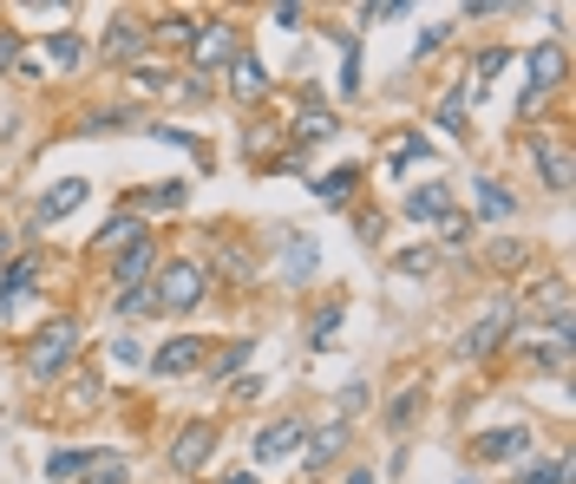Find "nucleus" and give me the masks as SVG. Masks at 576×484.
<instances>
[{
    "label": "nucleus",
    "instance_id": "obj_1",
    "mask_svg": "<svg viewBox=\"0 0 576 484\" xmlns=\"http://www.w3.org/2000/svg\"><path fill=\"white\" fill-rule=\"evenodd\" d=\"M204 295H210L204 262H191V256L157 262V276H151V308H157V315H197V308H204Z\"/></svg>",
    "mask_w": 576,
    "mask_h": 484
},
{
    "label": "nucleus",
    "instance_id": "obj_2",
    "mask_svg": "<svg viewBox=\"0 0 576 484\" xmlns=\"http://www.w3.org/2000/svg\"><path fill=\"white\" fill-rule=\"evenodd\" d=\"M72 360H79V328H72V321H53V328H40V334L27 341V373H33V380H60Z\"/></svg>",
    "mask_w": 576,
    "mask_h": 484
},
{
    "label": "nucleus",
    "instance_id": "obj_3",
    "mask_svg": "<svg viewBox=\"0 0 576 484\" xmlns=\"http://www.w3.org/2000/svg\"><path fill=\"white\" fill-rule=\"evenodd\" d=\"M531 164H537V177H544V190H570V138H564V125H544V132H531Z\"/></svg>",
    "mask_w": 576,
    "mask_h": 484
},
{
    "label": "nucleus",
    "instance_id": "obj_4",
    "mask_svg": "<svg viewBox=\"0 0 576 484\" xmlns=\"http://www.w3.org/2000/svg\"><path fill=\"white\" fill-rule=\"evenodd\" d=\"M236 53H243L236 20H197V33H191V66H197V72H216V66H229Z\"/></svg>",
    "mask_w": 576,
    "mask_h": 484
},
{
    "label": "nucleus",
    "instance_id": "obj_5",
    "mask_svg": "<svg viewBox=\"0 0 576 484\" xmlns=\"http://www.w3.org/2000/svg\"><path fill=\"white\" fill-rule=\"evenodd\" d=\"M511 321H517V315H511V301H492V308H485V315L459 334V353H465V360H492V353L504 347V334H511Z\"/></svg>",
    "mask_w": 576,
    "mask_h": 484
},
{
    "label": "nucleus",
    "instance_id": "obj_6",
    "mask_svg": "<svg viewBox=\"0 0 576 484\" xmlns=\"http://www.w3.org/2000/svg\"><path fill=\"white\" fill-rule=\"evenodd\" d=\"M204 360H210V341H204V334H171V341L151 353V373H157V380H184V373H197Z\"/></svg>",
    "mask_w": 576,
    "mask_h": 484
},
{
    "label": "nucleus",
    "instance_id": "obj_7",
    "mask_svg": "<svg viewBox=\"0 0 576 484\" xmlns=\"http://www.w3.org/2000/svg\"><path fill=\"white\" fill-rule=\"evenodd\" d=\"M210 452H216V425H210V419H191V425L177 432V445H171V472L191 478V472L210 465Z\"/></svg>",
    "mask_w": 576,
    "mask_h": 484
},
{
    "label": "nucleus",
    "instance_id": "obj_8",
    "mask_svg": "<svg viewBox=\"0 0 576 484\" xmlns=\"http://www.w3.org/2000/svg\"><path fill=\"white\" fill-rule=\"evenodd\" d=\"M105 60H119V66H138V53L151 47V27H144L138 13H112V27H105Z\"/></svg>",
    "mask_w": 576,
    "mask_h": 484
},
{
    "label": "nucleus",
    "instance_id": "obj_9",
    "mask_svg": "<svg viewBox=\"0 0 576 484\" xmlns=\"http://www.w3.org/2000/svg\"><path fill=\"white\" fill-rule=\"evenodd\" d=\"M301 439H308V425H301V419L288 413V419H276V425H263L249 452H256V465H282V459L295 452V445H301Z\"/></svg>",
    "mask_w": 576,
    "mask_h": 484
},
{
    "label": "nucleus",
    "instance_id": "obj_10",
    "mask_svg": "<svg viewBox=\"0 0 576 484\" xmlns=\"http://www.w3.org/2000/svg\"><path fill=\"white\" fill-rule=\"evenodd\" d=\"M524 66H531V92H544V99H551V92L564 85L570 60H564V47H557V40H544V47H531V60H524Z\"/></svg>",
    "mask_w": 576,
    "mask_h": 484
},
{
    "label": "nucleus",
    "instance_id": "obj_11",
    "mask_svg": "<svg viewBox=\"0 0 576 484\" xmlns=\"http://www.w3.org/2000/svg\"><path fill=\"white\" fill-rule=\"evenodd\" d=\"M472 445H479V459L504 465V459H524V452H531L537 439H531V425H498V432H479Z\"/></svg>",
    "mask_w": 576,
    "mask_h": 484
},
{
    "label": "nucleus",
    "instance_id": "obj_12",
    "mask_svg": "<svg viewBox=\"0 0 576 484\" xmlns=\"http://www.w3.org/2000/svg\"><path fill=\"white\" fill-rule=\"evenodd\" d=\"M33 281H40V256H13V262L0 269V315H13V308L33 295Z\"/></svg>",
    "mask_w": 576,
    "mask_h": 484
},
{
    "label": "nucleus",
    "instance_id": "obj_13",
    "mask_svg": "<svg viewBox=\"0 0 576 484\" xmlns=\"http://www.w3.org/2000/svg\"><path fill=\"white\" fill-rule=\"evenodd\" d=\"M229 92H236L243 105H263V99H269V72H263L256 53H236V60H229Z\"/></svg>",
    "mask_w": 576,
    "mask_h": 484
},
{
    "label": "nucleus",
    "instance_id": "obj_14",
    "mask_svg": "<svg viewBox=\"0 0 576 484\" xmlns=\"http://www.w3.org/2000/svg\"><path fill=\"white\" fill-rule=\"evenodd\" d=\"M301 445H308V452H301V472H321V465H335V459H341L348 425H341V419H328V425H321V432H308Z\"/></svg>",
    "mask_w": 576,
    "mask_h": 484
},
{
    "label": "nucleus",
    "instance_id": "obj_15",
    "mask_svg": "<svg viewBox=\"0 0 576 484\" xmlns=\"http://www.w3.org/2000/svg\"><path fill=\"white\" fill-rule=\"evenodd\" d=\"M151 269H157V243H151V236H144V243H132V249L112 262L119 288H151Z\"/></svg>",
    "mask_w": 576,
    "mask_h": 484
},
{
    "label": "nucleus",
    "instance_id": "obj_16",
    "mask_svg": "<svg viewBox=\"0 0 576 484\" xmlns=\"http://www.w3.org/2000/svg\"><path fill=\"white\" fill-rule=\"evenodd\" d=\"M79 204H85V177H60V184L40 197V229H47V223H66Z\"/></svg>",
    "mask_w": 576,
    "mask_h": 484
},
{
    "label": "nucleus",
    "instance_id": "obj_17",
    "mask_svg": "<svg viewBox=\"0 0 576 484\" xmlns=\"http://www.w3.org/2000/svg\"><path fill=\"white\" fill-rule=\"evenodd\" d=\"M407 216H413V223H445V216H452V190H445V184H413V190H407Z\"/></svg>",
    "mask_w": 576,
    "mask_h": 484
},
{
    "label": "nucleus",
    "instance_id": "obj_18",
    "mask_svg": "<svg viewBox=\"0 0 576 484\" xmlns=\"http://www.w3.org/2000/svg\"><path fill=\"white\" fill-rule=\"evenodd\" d=\"M132 243H144V223L132 209H119V216H105V229H99V256H125Z\"/></svg>",
    "mask_w": 576,
    "mask_h": 484
},
{
    "label": "nucleus",
    "instance_id": "obj_19",
    "mask_svg": "<svg viewBox=\"0 0 576 484\" xmlns=\"http://www.w3.org/2000/svg\"><path fill=\"white\" fill-rule=\"evenodd\" d=\"M537 308L551 315V328H557V334H570V281H564V276H551L544 288H537Z\"/></svg>",
    "mask_w": 576,
    "mask_h": 484
},
{
    "label": "nucleus",
    "instance_id": "obj_20",
    "mask_svg": "<svg viewBox=\"0 0 576 484\" xmlns=\"http://www.w3.org/2000/svg\"><path fill=\"white\" fill-rule=\"evenodd\" d=\"M354 184H360V164H341V171H328V177H315L308 190H315L321 204H348V197H354Z\"/></svg>",
    "mask_w": 576,
    "mask_h": 484
},
{
    "label": "nucleus",
    "instance_id": "obj_21",
    "mask_svg": "<svg viewBox=\"0 0 576 484\" xmlns=\"http://www.w3.org/2000/svg\"><path fill=\"white\" fill-rule=\"evenodd\" d=\"M341 132V119L328 112V105H308L301 119H295V144H321V138H335Z\"/></svg>",
    "mask_w": 576,
    "mask_h": 484
},
{
    "label": "nucleus",
    "instance_id": "obj_22",
    "mask_svg": "<svg viewBox=\"0 0 576 484\" xmlns=\"http://www.w3.org/2000/svg\"><path fill=\"white\" fill-rule=\"evenodd\" d=\"M249 353H256V341H229L223 353H210V360H204V373H210V380H236V373L249 367Z\"/></svg>",
    "mask_w": 576,
    "mask_h": 484
},
{
    "label": "nucleus",
    "instance_id": "obj_23",
    "mask_svg": "<svg viewBox=\"0 0 576 484\" xmlns=\"http://www.w3.org/2000/svg\"><path fill=\"white\" fill-rule=\"evenodd\" d=\"M47 60H53V66H60V72H79V60H85V40H79V33H66V27H60V33H53V40H47Z\"/></svg>",
    "mask_w": 576,
    "mask_h": 484
},
{
    "label": "nucleus",
    "instance_id": "obj_24",
    "mask_svg": "<svg viewBox=\"0 0 576 484\" xmlns=\"http://www.w3.org/2000/svg\"><path fill=\"white\" fill-rule=\"evenodd\" d=\"M511 209H517V197L504 190L498 177H479V216H492V223H498V216H511Z\"/></svg>",
    "mask_w": 576,
    "mask_h": 484
},
{
    "label": "nucleus",
    "instance_id": "obj_25",
    "mask_svg": "<svg viewBox=\"0 0 576 484\" xmlns=\"http://www.w3.org/2000/svg\"><path fill=\"white\" fill-rule=\"evenodd\" d=\"M85 465H92V452H85V445H72V452H53V459H47V478H53V484L85 478Z\"/></svg>",
    "mask_w": 576,
    "mask_h": 484
},
{
    "label": "nucleus",
    "instance_id": "obj_26",
    "mask_svg": "<svg viewBox=\"0 0 576 484\" xmlns=\"http://www.w3.org/2000/svg\"><path fill=\"white\" fill-rule=\"evenodd\" d=\"M125 452H92V465H85V484H125Z\"/></svg>",
    "mask_w": 576,
    "mask_h": 484
},
{
    "label": "nucleus",
    "instance_id": "obj_27",
    "mask_svg": "<svg viewBox=\"0 0 576 484\" xmlns=\"http://www.w3.org/2000/svg\"><path fill=\"white\" fill-rule=\"evenodd\" d=\"M439 132L472 138V132H465V85H452V92H445V105H439Z\"/></svg>",
    "mask_w": 576,
    "mask_h": 484
},
{
    "label": "nucleus",
    "instance_id": "obj_28",
    "mask_svg": "<svg viewBox=\"0 0 576 484\" xmlns=\"http://www.w3.org/2000/svg\"><path fill=\"white\" fill-rule=\"evenodd\" d=\"M191 33H197L191 13H157V27H151V40H191Z\"/></svg>",
    "mask_w": 576,
    "mask_h": 484
},
{
    "label": "nucleus",
    "instance_id": "obj_29",
    "mask_svg": "<svg viewBox=\"0 0 576 484\" xmlns=\"http://www.w3.org/2000/svg\"><path fill=\"white\" fill-rule=\"evenodd\" d=\"M184 197H191V190H184V184H177V177H164V184H157V190H144L138 204H144V209H177V204H184Z\"/></svg>",
    "mask_w": 576,
    "mask_h": 484
},
{
    "label": "nucleus",
    "instance_id": "obj_30",
    "mask_svg": "<svg viewBox=\"0 0 576 484\" xmlns=\"http://www.w3.org/2000/svg\"><path fill=\"white\" fill-rule=\"evenodd\" d=\"M413 413H420V387H407V393H393V406H387V425L400 432V425H413Z\"/></svg>",
    "mask_w": 576,
    "mask_h": 484
},
{
    "label": "nucleus",
    "instance_id": "obj_31",
    "mask_svg": "<svg viewBox=\"0 0 576 484\" xmlns=\"http://www.w3.org/2000/svg\"><path fill=\"white\" fill-rule=\"evenodd\" d=\"M564 478H570V465H564V459H544V465H531L517 484H564Z\"/></svg>",
    "mask_w": 576,
    "mask_h": 484
},
{
    "label": "nucleus",
    "instance_id": "obj_32",
    "mask_svg": "<svg viewBox=\"0 0 576 484\" xmlns=\"http://www.w3.org/2000/svg\"><path fill=\"white\" fill-rule=\"evenodd\" d=\"M504 66H511V53H504V47H492V53H485V60L472 66V79H479V92H485V79H492V72H504Z\"/></svg>",
    "mask_w": 576,
    "mask_h": 484
},
{
    "label": "nucleus",
    "instance_id": "obj_33",
    "mask_svg": "<svg viewBox=\"0 0 576 484\" xmlns=\"http://www.w3.org/2000/svg\"><path fill=\"white\" fill-rule=\"evenodd\" d=\"M400 276H432V249H400Z\"/></svg>",
    "mask_w": 576,
    "mask_h": 484
},
{
    "label": "nucleus",
    "instance_id": "obj_34",
    "mask_svg": "<svg viewBox=\"0 0 576 484\" xmlns=\"http://www.w3.org/2000/svg\"><path fill=\"white\" fill-rule=\"evenodd\" d=\"M413 157H432V144H426V138H407L400 151H393V171H407Z\"/></svg>",
    "mask_w": 576,
    "mask_h": 484
},
{
    "label": "nucleus",
    "instance_id": "obj_35",
    "mask_svg": "<svg viewBox=\"0 0 576 484\" xmlns=\"http://www.w3.org/2000/svg\"><path fill=\"white\" fill-rule=\"evenodd\" d=\"M407 13V0H380V7H360V20L373 27V20H400Z\"/></svg>",
    "mask_w": 576,
    "mask_h": 484
},
{
    "label": "nucleus",
    "instance_id": "obj_36",
    "mask_svg": "<svg viewBox=\"0 0 576 484\" xmlns=\"http://www.w3.org/2000/svg\"><path fill=\"white\" fill-rule=\"evenodd\" d=\"M335 328H341V308H328V315H315V328H308V334H315V347L328 341V334H335Z\"/></svg>",
    "mask_w": 576,
    "mask_h": 484
},
{
    "label": "nucleus",
    "instance_id": "obj_37",
    "mask_svg": "<svg viewBox=\"0 0 576 484\" xmlns=\"http://www.w3.org/2000/svg\"><path fill=\"white\" fill-rule=\"evenodd\" d=\"M439 47H445V27H426L420 47H413V60H426V53H439Z\"/></svg>",
    "mask_w": 576,
    "mask_h": 484
},
{
    "label": "nucleus",
    "instance_id": "obj_38",
    "mask_svg": "<svg viewBox=\"0 0 576 484\" xmlns=\"http://www.w3.org/2000/svg\"><path fill=\"white\" fill-rule=\"evenodd\" d=\"M229 400H263V380H256V373H236V393H229Z\"/></svg>",
    "mask_w": 576,
    "mask_h": 484
},
{
    "label": "nucleus",
    "instance_id": "obj_39",
    "mask_svg": "<svg viewBox=\"0 0 576 484\" xmlns=\"http://www.w3.org/2000/svg\"><path fill=\"white\" fill-rule=\"evenodd\" d=\"M138 85L144 92H164V85H171V66L157 72V66H138Z\"/></svg>",
    "mask_w": 576,
    "mask_h": 484
},
{
    "label": "nucleus",
    "instance_id": "obj_40",
    "mask_svg": "<svg viewBox=\"0 0 576 484\" xmlns=\"http://www.w3.org/2000/svg\"><path fill=\"white\" fill-rule=\"evenodd\" d=\"M445 243H472V223L465 216H445Z\"/></svg>",
    "mask_w": 576,
    "mask_h": 484
},
{
    "label": "nucleus",
    "instance_id": "obj_41",
    "mask_svg": "<svg viewBox=\"0 0 576 484\" xmlns=\"http://www.w3.org/2000/svg\"><path fill=\"white\" fill-rule=\"evenodd\" d=\"M13 47H20V40H13V27H0V66H13Z\"/></svg>",
    "mask_w": 576,
    "mask_h": 484
},
{
    "label": "nucleus",
    "instance_id": "obj_42",
    "mask_svg": "<svg viewBox=\"0 0 576 484\" xmlns=\"http://www.w3.org/2000/svg\"><path fill=\"white\" fill-rule=\"evenodd\" d=\"M7 262H13V236L0 229V269H7Z\"/></svg>",
    "mask_w": 576,
    "mask_h": 484
},
{
    "label": "nucleus",
    "instance_id": "obj_43",
    "mask_svg": "<svg viewBox=\"0 0 576 484\" xmlns=\"http://www.w3.org/2000/svg\"><path fill=\"white\" fill-rule=\"evenodd\" d=\"M348 484H373V472H367V465H360V472H348Z\"/></svg>",
    "mask_w": 576,
    "mask_h": 484
},
{
    "label": "nucleus",
    "instance_id": "obj_44",
    "mask_svg": "<svg viewBox=\"0 0 576 484\" xmlns=\"http://www.w3.org/2000/svg\"><path fill=\"white\" fill-rule=\"evenodd\" d=\"M223 484H256V478H249V472H229V478H223Z\"/></svg>",
    "mask_w": 576,
    "mask_h": 484
},
{
    "label": "nucleus",
    "instance_id": "obj_45",
    "mask_svg": "<svg viewBox=\"0 0 576 484\" xmlns=\"http://www.w3.org/2000/svg\"><path fill=\"white\" fill-rule=\"evenodd\" d=\"M459 484H472V478H459Z\"/></svg>",
    "mask_w": 576,
    "mask_h": 484
}]
</instances>
